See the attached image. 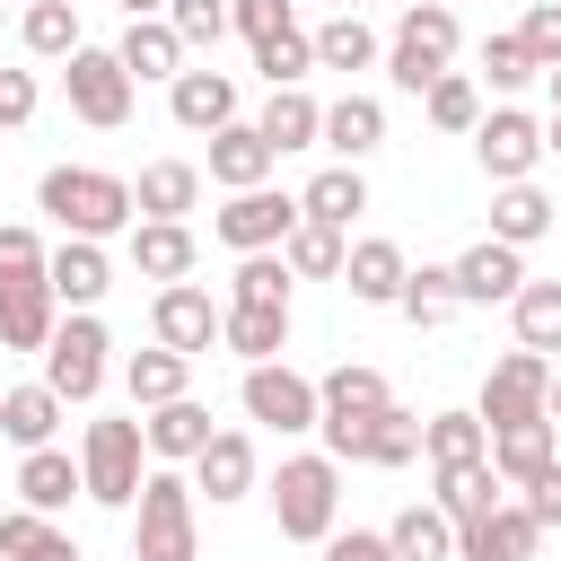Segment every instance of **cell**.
<instances>
[{"mask_svg": "<svg viewBox=\"0 0 561 561\" xmlns=\"http://www.w3.org/2000/svg\"><path fill=\"white\" fill-rule=\"evenodd\" d=\"M35 210L61 228V237H131L140 228V202H131V184L123 175H105V167H44V184H35Z\"/></svg>", "mask_w": 561, "mask_h": 561, "instance_id": "obj_1", "label": "cell"}, {"mask_svg": "<svg viewBox=\"0 0 561 561\" xmlns=\"http://www.w3.org/2000/svg\"><path fill=\"white\" fill-rule=\"evenodd\" d=\"M193 473L184 465H149L140 500H131V561H202V517H193Z\"/></svg>", "mask_w": 561, "mask_h": 561, "instance_id": "obj_2", "label": "cell"}, {"mask_svg": "<svg viewBox=\"0 0 561 561\" xmlns=\"http://www.w3.org/2000/svg\"><path fill=\"white\" fill-rule=\"evenodd\" d=\"M263 500H272V526L289 543H324L342 526V465L324 447L316 456H280V473L263 482Z\"/></svg>", "mask_w": 561, "mask_h": 561, "instance_id": "obj_3", "label": "cell"}, {"mask_svg": "<svg viewBox=\"0 0 561 561\" xmlns=\"http://www.w3.org/2000/svg\"><path fill=\"white\" fill-rule=\"evenodd\" d=\"M456 44H465L456 9H447V0H412V9L394 18V35H386V79H394L403 96H430V79L456 70Z\"/></svg>", "mask_w": 561, "mask_h": 561, "instance_id": "obj_4", "label": "cell"}, {"mask_svg": "<svg viewBox=\"0 0 561 561\" xmlns=\"http://www.w3.org/2000/svg\"><path fill=\"white\" fill-rule=\"evenodd\" d=\"M79 473H88V500H96V508H131L140 482H149L140 412H131V421H88V430H79Z\"/></svg>", "mask_w": 561, "mask_h": 561, "instance_id": "obj_5", "label": "cell"}, {"mask_svg": "<svg viewBox=\"0 0 561 561\" xmlns=\"http://www.w3.org/2000/svg\"><path fill=\"white\" fill-rule=\"evenodd\" d=\"M61 96H70V114L88 131H123L131 123V70L114 61V44H79L61 61Z\"/></svg>", "mask_w": 561, "mask_h": 561, "instance_id": "obj_6", "label": "cell"}, {"mask_svg": "<svg viewBox=\"0 0 561 561\" xmlns=\"http://www.w3.org/2000/svg\"><path fill=\"white\" fill-rule=\"evenodd\" d=\"M482 430H517V421H552V359L543 351H500L482 377Z\"/></svg>", "mask_w": 561, "mask_h": 561, "instance_id": "obj_7", "label": "cell"}, {"mask_svg": "<svg viewBox=\"0 0 561 561\" xmlns=\"http://www.w3.org/2000/svg\"><path fill=\"white\" fill-rule=\"evenodd\" d=\"M237 403H245V421H263V430H280V438H298V430H316V421H324L316 377H298L289 359L245 368V377H237Z\"/></svg>", "mask_w": 561, "mask_h": 561, "instance_id": "obj_8", "label": "cell"}, {"mask_svg": "<svg viewBox=\"0 0 561 561\" xmlns=\"http://www.w3.org/2000/svg\"><path fill=\"white\" fill-rule=\"evenodd\" d=\"M298 219H307V210H298V193H280V184H254V193H228V210L210 219V237H219L228 254H280Z\"/></svg>", "mask_w": 561, "mask_h": 561, "instance_id": "obj_9", "label": "cell"}, {"mask_svg": "<svg viewBox=\"0 0 561 561\" xmlns=\"http://www.w3.org/2000/svg\"><path fill=\"white\" fill-rule=\"evenodd\" d=\"M105 351H114V342H105L96 307H88V316H61V333H53V351H44V386H53L61 403H96V386L114 377Z\"/></svg>", "mask_w": 561, "mask_h": 561, "instance_id": "obj_10", "label": "cell"}, {"mask_svg": "<svg viewBox=\"0 0 561 561\" xmlns=\"http://www.w3.org/2000/svg\"><path fill=\"white\" fill-rule=\"evenodd\" d=\"M473 158H482L491 184H526V175L543 167V123H535L526 105H491V114L473 123Z\"/></svg>", "mask_w": 561, "mask_h": 561, "instance_id": "obj_11", "label": "cell"}, {"mask_svg": "<svg viewBox=\"0 0 561 561\" xmlns=\"http://www.w3.org/2000/svg\"><path fill=\"white\" fill-rule=\"evenodd\" d=\"M219 324H228V307H219L202 280H175V289L149 298V333H158L167 351H184V359H202V351L219 342Z\"/></svg>", "mask_w": 561, "mask_h": 561, "instance_id": "obj_12", "label": "cell"}, {"mask_svg": "<svg viewBox=\"0 0 561 561\" xmlns=\"http://www.w3.org/2000/svg\"><path fill=\"white\" fill-rule=\"evenodd\" d=\"M53 333H61V298H53V280L44 272H9L0 280V351H53Z\"/></svg>", "mask_w": 561, "mask_h": 561, "instance_id": "obj_13", "label": "cell"}, {"mask_svg": "<svg viewBox=\"0 0 561 561\" xmlns=\"http://www.w3.org/2000/svg\"><path fill=\"white\" fill-rule=\"evenodd\" d=\"M184 473H193V491H202L210 508H228V500H254V491H263V465H254V438H245V430H219Z\"/></svg>", "mask_w": 561, "mask_h": 561, "instance_id": "obj_14", "label": "cell"}, {"mask_svg": "<svg viewBox=\"0 0 561 561\" xmlns=\"http://www.w3.org/2000/svg\"><path fill=\"white\" fill-rule=\"evenodd\" d=\"M167 114H175L184 131H202V140H210V131H228V123H245V114H237V70L193 61V70L167 88Z\"/></svg>", "mask_w": 561, "mask_h": 561, "instance_id": "obj_15", "label": "cell"}, {"mask_svg": "<svg viewBox=\"0 0 561 561\" xmlns=\"http://www.w3.org/2000/svg\"><path fill=\"white\" fill-rule=\"evenodd\" d=\"M44 280H53L61 316H88V307L114 289V254H105L96 237H61V245H53V263H44Z\"/></svg>", "mask_w": 561, "mask_h": 561, "instance_id": "obj_16", "label": "cell"}, {"mask_svg": "<svg viewBox=\"0 0 561 561\" xmlns=\"http://www.w3.org/2000/svg\"><path fill=\"white\" fill-rule=\"evenodd\" d=\"M9 491H18V508H35V517H61L70 500H88V473H79V456H70V447H26Z\"/></svg>", "mask_w": 561, "mask_h": 561, "instance_id": "obj_17", "label": "cell"}, {"mask_svg": "<svg viewBox=\"0 0 561 561\" xmlns=\"http://www.w3.org/2000/svg\"><path fill=\"white\" fill-rule=\"evenodd\" d=\"M535 543H543V526L526 500H500L491 517L456 526V561H535Z\"/></svg>", "mask_w": 561, "mask_h": 561, "instance_id": "obj_18", "label": "cell"}, {"mask_svg": "<svg viewBox=\"0 0 561 561\" xmlns=\"http://www.w3.org/2000/svg\"><path fill=\"white\" fill-rule=\"evenodd\" d=\"M123 254H131V272H140V280H158V289L193 280V263H202V245H193V228H184V219H140V228L123 237Z\"/></svg>", "mask_w": 561, "mask_h": 561, "instance_id": "obj_19", "label": "cell"}, {"mask_svg": "<svg viewBox=\"0 0 561 561\" xmlns=\"http://www.w3.org/2000/svg\"><path fill=\"white\" fill-rule=\"evenodd\" d=\"M517 289H526V254H517V245L482 237V245L456 254V298H465V307H508Z\"/></svg>", "mask_w": 561, "mask_h": 561, "instance_id": "obj_20", "label": "cell"}, {"mask_svg": "<svg viewBox=\"0 0 561 561\" xmlns=\"http://www.w3.org/2000/svg\"><path fill=\"white\" fill-rule=\"evenodd\" d=\"M140 438H149V465H193V456H202V447L219 438V421H210V403L175 394V403L140 412Z\"/></svg>", "mask_w": 561, "mask_h": 561, "instance_id": "obj_21", "label": "cell"}, {"mask_svg": "<svg viewBox=\"0 0 561 561\" xmlns=\"http://www.w3.org/2000/svg\"><path fill=\"white\" fill-rule=\"evenodd\" d=\"M114 61L131 70V88H140V79H167V88H175V79L193 70V53H184V35H175L167 18H123V44H114Z\"/></svg>", "mask_w": 561, "mask_h": 561, "instance_id": "obj_22", "label": "cell"}, {"mask_svg": "<svg viewBox=\"0 0 561 561\" xmlns=\"http://www.w3.org/2000/svg\"><path fill=\"white\" fill-rule=\"evenodd\" d=\"M324 149H333V167H368V158L386 149V105H377L368 88L333 96V105H324Z\"/></svg>", "mask_w": 561, "mask_h": 561, "instance_id": "obj_23", "label": "cell"}, {"mask_svg": "<svg viewBox=\"0 0 561 561\" xmlns=\"http://www.w3.org/2000/svg\"><path fill=\"white\" fill-rule=\"evenodd\" d=\"M272 167H280V158H272V140H263L254 123L210 131V167H202V175H210L219 193H254V184H272Z\"/></svg>", "mask_w": 561, "mask_h": 561, "instance_id": "obj_24", "label": "cell"}, {"mask_svg": "<svg viewBox=\"0 0 561 561\" xmlns=\"http://www.w3.org/2000/svg\"><path fill=\"white\" fill-rule=\"evenodd\" d=\"M403 280H412V263H403V245H394V237H351L342 289H351L359 307H394V298H403Z\"/></svg>", "mask_w": 561, "mask_h": 561, "instance_id": "obj_25", "label": "cell"}, {"mask_svg": "<svg viewBox=\"0 0 561 561\" xmlns=\"http://www.w3.org/2000/svg\"><path fill=\"white\" fill-rule=\"evenodd\" d=\"M552 465H561V430H552V421H517V430H491V473H500L508 491L543 482Z\"/></svg>", "mask_w": 561, "mask_h": 561, "instance_id": "obj_26", "label": "cell"}, {"mask_svg": "<svg viewBox=\"0 0 561 561\" xmlns=\"http://www.w3.org/2000/svg\"><path fill=\"white\" fill-rule=\"evenodd\" d=\"M254 131L272 140V158H289V149H324V105H316L307 88H272L263 114H254Z\"/></svg>", "mask_w": 561, "mask_h": 561, "instance_id": "obj_27", "label": "cell"}, {"mask_svg": "<svg viewBox=\"0 0 561 561\" xmlns=\"http://www.w3.org/2000/svg\"><path fill=\"white\" fill-rule=\"evenodd\" d=\"M552 210H561V202H552L535 175H526V184H491V237L517 245V254H526L535 237H552Z\"/></svg>", "mask_w": 561, "mask_h": 561, "instance_id": "obj_28", "label": "cell"}, {"mask_svg": "<svg viewBox=\"0 0 561 561\" xmlns=\"http://www.w3.org/2000/svg\"><path fill=\"white\" fill-rule=\"evenodd\" d=\"M123 394H131V412H158V403L193 394V359H184V351H167V342H149V351H131V359H123Z\"/></svg>", "mask_w": 561, "mask_h": 561, "instance_id": "obj_29", "label": "cell"}, {"mask_svg": "<svg viewBox=\"0 0 561 561\" xmlns=\"http://www.w3.org/2000/svg\"><path fill=\"white\" fill-rule=\"evenodd\" d=\"M316 70H386V35L359 18V9H342V18H324L316 26Z\"/></svg>", "mask_w": 561, "mask_h": 561, "instance_id": "obj_30", "label": "cell"}, {"mask_svg": "<svg viewBox=\"0 0 561 561\" xmlns=\"http://www.w3.org/2000/svg\"><path fill=\"white\" fill-rule=\"evenodd\" d=\"M131 202H140V219H184V210H202V167L193 158H149Z\"/></svg>", "mask_w": 561, "mask_h": 561, "instance_id": "obj_31", "label": "cell"}, {"mask_svg": "<svg viewBox=\"0 0 561 561\" xmlns=\"http://www.w3.org/2000/svg\"><path fill=\"white\" fill-rule=\"evenodd\" d=\"M61 412H70V403H61L44 377H35V386H9V394H0V438H9L18 456H26V447H53Z\"/></svg>", "mask_w": 561, "mask_h": 561, "instance_id": "obj_32", "label": "cell"}, {"mask_svg": "<svg viewBox=\"0 0 561 561\" xmlns=\"http://www.w3.org/2000/svg\"><path fill=\"white\" fill-rule=\"evenodd\" d=\"M316 394H324V421H377V412L394 403V386H386L377 368H359V359L324 368V377H316Z\"/></svg>", "mask_w": 561, "mask_h": 561, "instance_id": "obj_33", "label": "cell"}, {"mask_svg": "<svg viewBox=\"0 0 561 561\" xmlns=\"http://www.w3.org/2000/svg\"><path fill=\"white\" fill-rule=\"evenodd\" d=\"M386 543H394V561H456V517L438 500H412V508H394Z\"/></svg>", "mask_w": 561, "mask_h": 561, "instance_id": "obj_34", "label": "cell"}, {"mask_svg": "<svg viewBox=\"0 0 561 561\" xmlns=\"http://www.w3.org/2000/svg\"><path fill=\"white\" fill-rule=\"evenodd\" d=\"M298 210H307L316 228H342V237H351V219L368 210V175H359V167H324V175H307Z\"/></svg>", "mask_w": 561, "mask_h": 561, "instance_id": "obj_35", "label": "cell"}, {"mask_svg": "<svg viewBox=\"0 0 561 561\" xmlns=\"http://www.w3.org/2000/svg\"><path fill=\"white\" fill-rule=\"evenodd\" d=\"M219 351H237L245 368L280 359V351H289V307H228V324H219Z\"/></svg>", "mask_w": 561, "mask_h": 561, "instance_id": "obj_36", "label": "cell"}, {"mask_svg": "<svg viewBox=\"0 0 561 561\" xmlns=\"http://www.w3.org/2000/svg\"><path fill=\"white\" fill-rule=\"evenodd\" d=\"M421 456H430V473H447V465H482V456H491L482 412H430V421H421Z\"/></svg>", "mask_w": 561, "mask_h": 561, "instance_id": "obj_37", "label": "cell"}, {"mask_svg": "<svg viewBox=\"0 0 561 561\" xmlns=\"http://www.w3.org/2000/svg\"><path fill=\"white\" fill-rule=\"evenodd\" d=\"M430 482H438L430 500H438V508H447L456 526H473V517H491V508L508 500V482L491 473V456H482V465H447V473H430Z\"/></svg>", "mask_w": 561, "mask_h": 561, "instance_id": "obj_38", "label": "cell"}, {"mask_svg": "<svg viewBox=\"0 0 561 561\" xmlns=\"http://www.w3.org/2000/svg\"><path fill=\"white\" fill-rule=\"evenodd\" d=\"M456 307H465V298H456V263H412V280H403V298H394V316H403V324H421V333H438Z\"/></svg>", "mask_w": 561, "mask_h": 561, "instance_id": "obj_39", "label": "cell"}, {"mask_svg": "<svg viewBox=\"0 0 561 561\" xmlns=\"http://www.w3.org/2000/svg\"><path fill=\"white\" fill-rule=\"evenodd\" d=\"M18 44H26L35 61H70L88 35H79V9H70V0H26V9H18Z\"/></svg>", "mask_w": 561, "mask_h": 561, "instance_id": "obj_40", "label": "cell"}, {"mask_svg": "<svg viewBox=\"0 0 561 561\" xmlns=\"http://www.w3.org/2000/svg\"><path fill=\"white\" fill-rule=\"evenodd\" d=\"M0 561H79V543L61 535V517H35V508H0Z\"/></svg>", "mask_w": 561, "mask_h": 561, "instance_id": "obj_41", "label": "cell"}, {"mask_svg": "<svg viewBox=\"0 0 561 561\" xmlns=\"http://www.w3.org/2000/svg\"><path fill=\"white\" fill-rule=\"evenodd\" d=\"M508 324H517V351H561V280H526L508 298Z\"/></svg>", "mask_w": 561, "mask_h": 561, "instance_id": "obj_42", "label": "cell"}, {"mask_svg": "<svg viewBox=\"0 0 561 561\" xmlns=\"http://www.w3.org/2000/svg\"><path fill=\"white\" fill-rule=\"evenodd\" d=\"M280 263H289L298 280H342V263H351V237H342V228H316V219H298V228H289V245H280Z\"/></svg>", "mask_w": 561, "mask_h": 561, "instance_id": "obj_43", "label": "cell"}, {"mask_svg": "<svg viewBox=\"0 0 561 561\" xmlns=\"http://www.w3.org/2000/svg\"><path fill=\"white\" fill-rule=\"evenodd\" d=\"M254 70H263V88H307V70H316V26L263 35V44H254Z\"/></svg>", "mask_w": 561, "mask_h": 561, "instance_id": "obj_44", "label": "cell"}, {"mask_svg": "<svg viewBox=\"0 0 561 561\" xmlns=\"http://www.w3.org/2000/svg\"><path fill=\"white\" fill-rule=\"evenodd\" d=\"M421 114H430L438 131H456V140H473V123H482L491 105H482V79H465V70H447V79H430V96H421Z\"/></svg>", "mask_w": 561, "mask_h": 561, "instance_id": "obj_45", "label": "cell"}, {"mask_svg": "<svg viewBox=\"0 0 561 561\" xmlns=\"http://www.w3.org/2000/svg\"><path fill=\"white\" fill-rule=\"evenodd\" d=\"M298 272L280 254H237V280H228V307H289Z\"/></svg>", "mask_w": 561, "mask_h": 561, "instance_id": "obj_46", "label": "cell"}, {"mask_svg": "<svg viewBox=\"0 0 561 561\" xmlns=\"http://www.w3.org/2000/svg\"><path fill=\"white\" fill-rule=\"evenodd\" d=\"M473 61H482V79H491L500 96H517L526 79H543V61L526 53V35H517V26H508V35H482V53H473Z\"/></svg>", "mask_w": 561, "mask_h": 561, "instance_id": "obj_47", "label": "cell"}, {"mask_svg": "<svg viewBox=\"0 0 561 561\" xmlns=\"http://www.w3.org/2000/svg\"><path fill=\"white\" fill-rule=\"evenodd\" d=\"M412 456H421V412L386 403V412L368 421V456H359V465H386V473H394V465H412Z\"/></svg>", "mask_w": 561, "mask_h": 561, "instance_id": "obj_48", "label": "cell"}, {"mask_svg": "<svg viewBox=\"0 0 561 561\" xmlns=\"http://www.w3.org/2000/svg\"><path fill=\"white\" fill-rule=\"evenodd\" d=\"M167 26L184 35V53H210L219 35H237L228 26V0H167Z\"/></svg>", "mask_w": 561, "mask_h": 561, "instance_id": "obj_49", "label": "cell"}, {"mask_svg": "<svg viewBox=\"0 0 561 561\" xmlns=\"http://www.w3.org/2000/svg\"><path fill=\"white\" fill-rule=\"evenodd\" d=\"M228 26H237L245 44H263V35L298 26V0H228Z\"/></svg>", "mask_w": 561, "mask_h": 561, "instance_id": "obj_50", "label": "cell"}, {"mask_svg": "<svg viewBox=\"0 0 561 561\" xmlns=\"http://www.w3.org/2000/svg\"><path fill=\"white\" fill-rule=\"evenodd\" d=\"M517 35H526V53H535L543 70H561V0H526Z\"/></svg>", "mask_w": 561, "mask_h": 561, "instance_id": "obj_51", "label": "cell"}, {"mask_svg": "<svg viewBox=\"0 0 561 561\" xmlns=\"http://www.w3.org/2000/svg\"><path fill=\"white\" fill-rule=\"evenodd\" d=\"M44 263H53V245H44L26 219H0V280H9V272H44Z\"/></svg>", "mask_w": 561, "mask_h": 561, "instance_id": "obj_52", "label": "cell"}, {"mask_svg": "<svg viewBox=\"0 0 561 561\" xmlns=\"http://www.w3.org/2000/svg\"><path fill=\"white\" fill-rule=\"evenodd\" d=\"M35 105H44L35 70H0V131H26V123H35Z\"/></svg>", "mask_w": 561, "mask_h": 561, "instance_id": "obj_53", "label": "cell"}, {"mask_svg": "<svg viewBox=\"0 0 561 561\" xmlns=\"http://www.w3.org/2000/svg\"><path fill=\"white\" fill-rule=\"evenodd\" d=\"M324 561H394V543H386V526H333Z\"/></svg>", "mask_w": 561, "mask_h": 561, "instance_id": "obj_54", "label": "cell"}, {"mask_svg": "<svg viewBox=\"0 0 561 561\" xmlns=\"http://www.w3.org/2000/svg\"><path fill=\"white\" fill-rule=\"evenodd\" d=\"M517 500H526V508H535V526H543V535H552V526H561V465H552V473H543V482H526V491H517Z\"/></svg>", "mask_w": 561, "mask_h": 561, "instance_id": "obj_55", "label": "cell"}, {"mask_svg": "<svg viewBox=\"0 0 561 561\" xmlns=\"http://www.w3.org/2000/svg\"><path fill=\"white\" fill-rule=\"evenodd\" d=\"M123 18H167V0H114Z\"/></svg>", "mask_w": 561, "mask_h": 561, "instance_id": "obj_56", "label": "cell"}, {"mask_svg": "<svg viewBox=\"0 0 561 561\" xmlns=\"http://www.w3.org/2000/svg\"><path fill=\"white\" fill-rule=\"evenodd\" d=\"M543 158H561V105H552V123H543Z\"/></svg>", "mask_w": 561, "mask_h": 561, "instance_id": "obj_57", "label": "cell"}, {"mask_svg": "<svg viewBox=\"0 0 561 561\" xmlns=\"http://www.w3.org/2000/svg\"><path fill=\"white\" fill-rule=\"evenodd\" d=\"M552 430H561V368H552Z\"/></svg>", "mask_w": 561, "mask_h": 561, "instance_id": "obj_58", "label": "cell"}, {"mask_svg": "<svg viewBox=\"0 0 561 561\" xmlns=\"http://www.w3.org/2000/svg\"><path fill=\"white\" fill-rule=\"evenodd\" d=\"M543 88H552V105H561V70H543Z\"/></svg>", "mask_w": 561, "mask_h": 561, "instance_id": "obj_59", "label": "cell"}, {"mask_svg": "<svg viewBox=\"0 0 561 561\" xmlns=\"http://www.w3.org/2000/svg\"><path fill=\"white\" fill-rule=\"evenodd\" d=\"M0 18H9V0H0Z\"/></svg>", "mask_w": 561, "mask_h": 561, "instance_id": "obj_60", "label": "cell"}, {"mask_svg": "<svg viewBox=\"0 0 561 561\" xmlns=\"http://www.w3.org/2000/svg\"><path fill=\"white\" fill-rule=\"evenodd\" d=\"M552 228H561V210H552Z\"/></svg>", "mask_w": 561, "mask_h": 561, "instance_id": "obj_61", "label": "cell"}, {"mask_svg": "<svg viewBox=\"0 0 561 561\" xmlns=\"http://www.w3.org/2000/svg\"><path fill=\"white\" fill-rule=\"evenodd\" d=\"M342 9H359V0H342Z\"/></svg>", "mask_w": 561, "mask_h": 561, "instance_id": "obj_62", "label": "cell"}, {"mask_svg": "<svg viewBox=\"0 0 561 561\" xmlns=\"http://www.w3.org/2000/svg\"><path fill=\"white\" fill-rule=\"evenodd\" d=\"M0 394H9V386H0Z\"/></svg>", "mask_w": 561, "mask_h": 561, "instance_id": "obj_63", "label": "cell"}]
</instances>
